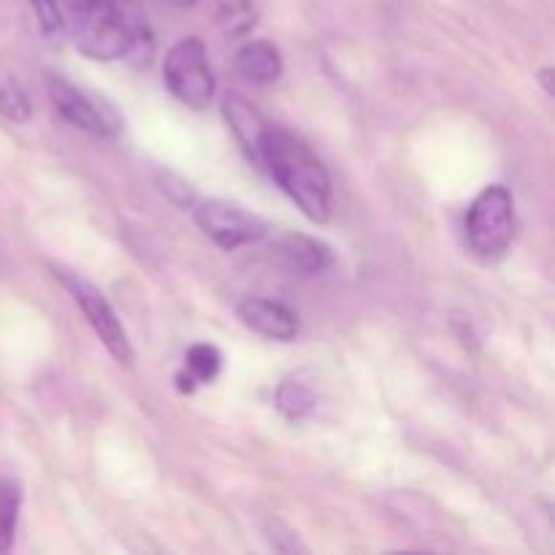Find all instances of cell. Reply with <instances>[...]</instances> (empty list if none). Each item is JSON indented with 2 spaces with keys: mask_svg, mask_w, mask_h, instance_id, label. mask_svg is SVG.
Masks as SVG:
<instances>
[{
  "mask_svg": "<svg viewBox=\"0 0 555 555\" xmlns=\"http://www.w3.org/2000/svg\"><path fill=\"white\" fill-rule=\"evenodd\" d=\"M60 36L101 63L152 57L150 22L135 0H54Z\"/></svg>",
  "mask_w": 555,
  "mask_h": 555,
  "instance_id": "6da1fadb",
  "label": "cell"
},
{
  "mask_svg": "<svg viewBox=\"0 0 555 555\" xmlns=\"http://www.w3.org/2000/svg\"><path fill=\"white\" fill-rule=\"evenodd\" d=\"M258 166L271 173L276 184L301 206L314 222L331 217V179L320 157L301 139L282 128H266L260 141Z\"/></svg>",
  "mask_w": 555,
  "mask_h": 555,
  "instance_id": "7a4b0ae2",
  "label": "cell"
},
{
  "mask_svg": "<svg viewBox=\"0 0 555 555\" xmlns=\"http://www.w3.org/2000/svg\"><path fill=\"white\" fill-rule=\"evenodd\" d=\"M515 231L513 195L504 184L482 190L466 215V242L480 260L491 263L509 249Z\"/></svg>",
  "mask_w": 555,
  "mask_h": 555,
  "instance_id": "3957f363",
  "label": "cell"
},
{
  "mask_svg": "<svg viewBox=\"0 0 555 555\" xmlns=\"http://www.w3.org/2000/svg\"><path fill=\"white\" fill-rule=\"evenodd\" d=\"M163 79L171 95L190 108H206L215 98V76L206 60V47L198 38L173 43L163 63Z\"/></svg>",
  "mask_w": 555,
  "mask_h": 555,
  "instance_id": "277c9868",
  "label": "cell"
},
{
  "mask_svg": "<svg viewBox=\"0 0 555 555\" xmlns=\"http://www.w3.org/2000/svg\"><path fill=\"white\" fill-rule=\"evenodd\" d=\"M54 276L68 287V293L74 296L76 307L81 309V314L87 318L90 328L95 331L98 339L103 341L108 352L117 358L119 363H133V347H130L128 334H125L122 323H119L117 312L112 309V304L103 298V293L98 291L92 282H87L85 276L74 274V271H65L63 266H54Z\"/></svg>",
  "mask_w": 555,
  "mask_h": 555,
  "instance_id": "5b68a950",
  "label": "cell"
},
{
  "mask_svg": "<svg viewBox=\"0 0 555 555\" xmlns=\"http://www.w3.org/2000/svg\"><path fill=\"white\" fill-rule=\"evenodd\" d=\"M47 90L60 117H65L76 128L87 130L92 135H101V139H114L122 130V119H119L117 108L112 103L92 95V92L79 90V87H74L63 76L49 74Z\"/></svg>",
  "mask_w": 555,
  "mask_h": 555,
  "instance_id": "8992f818",
  "label": "cell"
},
{
  "mask_svg": "<svg viewBox=\"0 0 555 555\" xmlns=\"http://www.w3.org/2000/svg\"><path fill=\"white\" fill-rule=\"evenodd\" d=\"M195 222H198L201 231L222 249H236L244 244H258L260 238H266L269 225L263 222V217H258L255 211L244 209V206L231 204V201H204L195 209Z\"/></svg>",
  "mask_w": 555,
  "mask_h": 555,
  "instance_id": "52a82bcc",
  "label": "cell"
},
{
  "mask_svg": "<svg viewBox=\"0 0 555 555\" xmlns=\"http://www.w3.org/2000/svg\"><path fill=\"white\" fill-rule=\"evenodd\" d=\"M271 260L287 274H320L331 266V247L304 233H285L271 247Z\"/></svg>",
  "mask_w": 555,
  "mask_h": 555,
  "instance_id": "ba28073f",
  "label": "cell"
},
{
  "mask_svg": "<svg viewBox=\"0 0 555 555\" xmlns=\"http://www.w3.org/2000/svg\"><path fill=\"white\" fill-rule=\"evenodd\" d=\"M238 318L255 334L274 341H291L298 334V318L285 304L269 298H244L238 304Z\"/></svg>",
  "mask_w": 555,
  "mask_h": 555,
  "instance_id": "9c48e42d",
  "label": "cell"
},
{
  "mask_svg": "<svg viewBox=\"0 0 555 555\" xmlns=\"http://www.w3.org/2000/svg\"><path fill=\"white\" fill-rule=\"evenodd\" d=\"M233 70L247 85H271L282 74V54L271 41H253L238 49Z\"/></svg>",
  "mask_w": 555,
  "mask_h": 555,
  "instance_id": "30bf717a",
  "label": "cell"
},
{
  "mask_svg": "<svg viewBox=\"0 0 555 555\" xmlns=\"http://www.w3.org/2000/svg\"><path fill=\"white\" fill-rule=\"evenodd\" d=\"M222 112H225V119L228 125H231L233 133H236L238 144H242L244 152L258 163L260 141H263L266 128H269L266 119L258 114V108L249 106L242 95H228L225 103H222Z\"/></svg>",
  "mask_w": 555,
  "mask_h": 555,
  "instance_id": "8fae6325",
  "label": "cell"
},
{
  "mask_svg": "<svg viewBox=\"0 0 555 555\" xmlns=\"http://www.w3.org/2000/svg\"><path fill=\"white\" fill-rule=\"evenodd\" d=\"M204 3L215 25L231 38L247 36L258 22L253 0H204Z\"/></svg>",
  "mask_w": 555,
  "mask_h": 555,
  "instance_id": "7c38bea8",
  "label": "cell"
},
{
  "mask_svg": "<svg viewBox=\"0 0 555 555\" xmlns=\"http://www.w3.org/2000/svg\"><path fill=\"white\" fill-rule=\"evenodd\" d=\"M276 406H280V412L287 421H301V417H307L318 406V396H314V390L304 379L291 377L276 390Z\"/></svg>",
  "mask_w": 555,
  "mask_h": 555,
  "instance_id": "4fadbf2b",
  "label": "cell"
},
{
  "mask_svg": "<svg viewBox=\"0 0 555 555\" xmlns=\"http://www.w3.org/2000/svg\"><path fill=\"white\" fill-rule=\"evenodd\" d=\"M22 491L14 480H0V553H9L14 545L16 524H20Z\"/></svg>",
  "mask_w": 555,
  "mask_h": 555,
  "instance_id": "5bb4252c",
  "label": "cell"
},
{
  "mask_svg": "<svg viewBox=\"0 0 555 555\" xmlns=\"http://www.w3.org/2000/svg\"><path fill=\"white\" fill-rule=\"evenodd\" d=\"M0 114L11 122H27L33 114L30 98L11 74H0Z\"/></svg>",
  "mask_w": 555,
  "mask_h": 555,
  "instance_id": "9a60e30c",
  "label": "cell"
},
{
  "mask_svg": "<svg viewBox=\"0 0 555 555\" xmlns=\"http://www.w3.org/2000/svg\"><path fill=\"white\" fill-rule=\"evenodd\" d=\"M220 350L211 345H193L188 350V374L195 383H211L220 374Z\"/></svg>",
  "mask_w": 555,
  "mask_h": 555,
  "instance_id": "2e32d148",
  "label": "cell"
},
{
  "mask_svg": "<svg viewBox=\"0 0 555 555\" xmlns=\"http://www.w3.org/2000/svg\"><path fill=\"white\" fill-rule=\"evenodd\" d=\"M160 190L173 201L177 206L188 209V206L195 204V193L188 182L177 179L173 173H160Z\"/></svg>",
  "mask_w": 555,
  "mask_h": 555,
  "instance_id": "e0dca14e",
  "label": "cell"
},
{
  "mask_svg": "<svg viewBox=\"0 0 555 555\" xmlns=\"http://www.w3.org/2000/svg\"><path fill=\"white\" fill-rule=\"evenodd\" d=\"M33 9H36L38 22H41V30L47 33L49 38L60 36V20H57V5L54 0H30Z\"/></svg>",
  "mask_w": 555,
  "mask_h": 555,
  "instance_id": "ac0fdd59",
  "label": "cell"
},
{
  "mask_svg": "<svg viewBox=\"0 0 555 555\" xmlns=\"http://www.w3.org/2000/svg\"><path fill=\"white\" fill-rule=\"evenodd\" d=\"M551 76H553L551 68H545V70H542V74H540V81H542V85H545L547 92H551Z\"/></svg>",
  "mask_w": 555,
  "mask_h": 555,
  "instance_id": "d6986e66",
  "label": "cell"
},
{
  "mask_svg": "<svg viewBox=\"0 0 555 555\" xmlns=\"http://www.w3.org/2000/svg\"><path fill=\"white\" fill-rule=\"evenodd\" d=\"M163 3H168V5H195V3H201V0H163Z\"/></svg>",
  "mask_w": 555,
  "mask_h": 555,
  "instance_id": "ffe728a7",
  "label": "cell"
}]
</instances>
